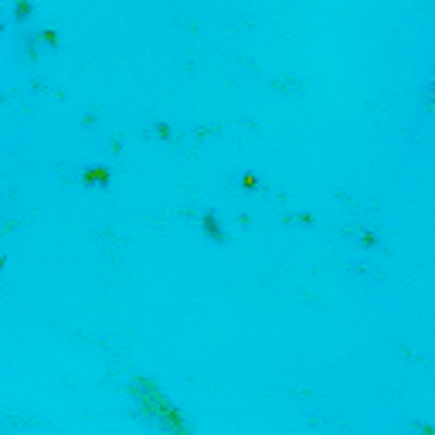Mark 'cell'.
<instances>
[{"mask_svg":"<svg viewBox=\"0 0 435 435\" xmlns=\"http://www.w3.org/2000/svg\"><path fill=\"white\" fill-rule=\"evenodd\" d=\"M204 228H207V235H211V238H218V241L225 238V231H221V225L214 221V214H207V218H204Z\"/></svg>","mask_w":435,"mask_h":435,"instance_id":"obj_1","label":"cell"}]
</instances>
